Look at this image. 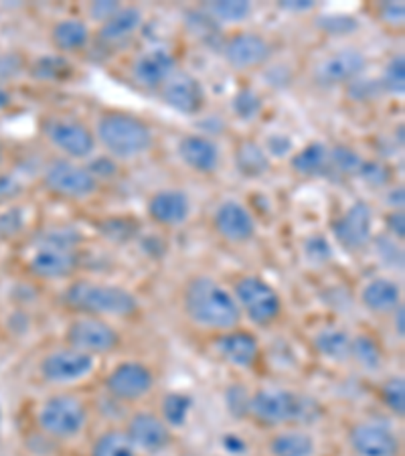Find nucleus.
<instances>
[{
    "label": "nucleus",
    "instance_id": "obj_1",
    "mask_svg": "<svg viewBox=\"0 0 405 456\" xmlns=\"http://www.w3.org/2000/svg\"><path fill=\"white\" fill-rule=\"evenodd\" d=\"M182 306L189 319L205 329L233 330L241 321L235 298L209 276H197L187 284Z\"/></svg>",
    "mask_w": 405,
    "mask_h": 456
},
{
    "label": "nucleus",
    "instance_id": "obj_2",
    "mask_svg": "<svg viewBox=\"0 0 405 456\" xmlns=\"http://www.w3.org/2000/svg\"><path fill=\"white\" fill-rule=\"evenodd\" d=\"M63 303L71 311L87 316H134L138 313V300L130 290L114 284H100L90 281H77L63 294Z\"/></svg>",
    "mask_w": 405,
    "mask_h": 456
},
{
    "label": "nucleus",
    "instance_id": "obj_3",
    "mask_svg": "<svg viewBox=\"0 0 405 456\" xmlns=\"http://www.w3.org/2000/svg\"><path fill=\"white\" fill-rule=\"evenodd\" d=\"M320 411L319 402L290 389H260L249 400V414L263 426L311 424L320 416Z\"/></svg>",
    "mask_w": 405,
    "mask_h": 456
},
{
    "label": "nucleus",
    "instance_id": "obj_4",
    "mask_svg": "<svg viewBox=\"0 0 405 456\" xmlns=\"http://www.w3.org/2000/svg\"><path fill=\"white\" fill-rule=\"evenodd\" d=\"M98 138L116 159H134L152 149L154 136L142 118L126 112H108L98 122Z\"/></svg>",
    "mask_w": 405,
    "mask_h": 456
},
{
    "label": "nucleus",
    "instance_id": "obj_5",
    "mask_svg": "<svg viewBox=\"0 0 405 456\" xmlns=\"http://www.w3.org/2000/svg\"><path fill=\"white\" fill-rule=\"evenodd\" d=\"M87 408L77 395L59 394L49 398L39 411V426L53 438H73L84 430Z\"/></svg>",
    "mask_w": 405,
    "mask_h": 456
},
{
    "label": "nucleus",
    "instance_id": "obj_6",
    "mask_svg": "<svg viewBox=\"0 0 405 456\" xmlns=\"http://www.w3.org/2000/svg\"><path fill=\"white\" fill-rule=\"evenodd\" d=\"M235 303L239 311L247 314L249 321L260 327L271 325L282 311V300L278 292L260 276H243L235 284Z\"/></svg>",
    "mask_w": 405,
    "mask_h": 456
},
{
    "label": "nucleus",
    "instance_id": "obj_7",
    "mask_svg": "<svg viewBox=\"0 0 405 456\" xmlns=\"http://www.w3.org/2000/svg\"><path fill=\"white\" fill-rule=\"evenodd\" d=\"M43 130L49 142L69 159H87L95 149L93 132L77 118L53 116L43 124Z\"/></svg>",
    "mask_w": 405,
    "mask_h": 456
},
{
    "label": "nucleus",
    "instance_id": "obj_8",
    "mask_svg": "<svg viewBox=\"0 0 405 456\" xmlns=\"http://www.w3.org/2000/svg\"><path fill=\"white\" fill-rule=\"evenodd\" d=\"M71 349H77L87 355H101V353H112L120 345L117 330L108 325L106 321L95 319V316H84L69 322L68 333H65Z\"/></svg>",
    "mask_w": 405,
    "mask_h": 456
},
{
    "label": "nucleus",
    "instance_id": "obj_9",
    "mask_svg": "<svg viewBox=\"0 0 405 456\" xmlns=\"http://www.w3.org/2000/svg\"><path fill=\"white\" fill-rule=\"evenodd\" d=\"M45 187L65 200H85L98 191L100 181H95L85 167H79L73 160H55L45 173Z\"/></svg>",
    "mask_w": 405,
    "mask_h": 456
},
{
    "label": "nucleus",
    "instance_id": "obj_10",
    "mask_svg": "<svg viewBox=\"0 0 405 456\" xmlns=\"http://www.w3.org/2000/svg\"><path fill=\"white\" fill-rule=\"evenodd\" d=\"M41 378L51 384H71L93 371V357L77 349H59L41 362Z\"/></svg>",
    "mask_w": 405,
    "mask_h": 456
},
{
    "label": "nucleus",
    "instance_id": "obj_11",
    "mask_svg": "<svg viewBox=\"0 0 405 456\" xmlns=\"http://www.w3.org/2000/svg\"><path fill=\"white\" fill-rule=\"evenodd\" d=\"M373 227V211L365 201L352 203L351 208L343 213L341 217L335 219L333 233L338 244L349 252H359L371 240Z\"/></svg>",
    "mask_w": 405,
    "mask_h": 456
},
{
    "label": "nucleus",
    "instance_id": "obj_12",
    "mask_svg": "<svg viewBox=\"0 0 405 456\" xmlns=\"http://www.w3.org/2000/svg\"><path fill=\"white\" fill-rule=\"evenodd\" d=\"M152 384V371L138 362L120 363L106 379L108 394L120 402H136L144 398L150 392Z\"/></svg>",
    "mask_w": 405,
    "mask_h": 456
},
{
    "label": "nucleus",
    "instance_id": "obj_13",
    "mask_svg": "<svg viewBox=\"0 0 405 456\" xmlns=\"http://www.w3.org/2000/svg\"><path fill=\"white\" fill-rule=\"evenodd\" d=\"M271 45L257 33H238L225 41L223 57L233 69L260 68L270 59Z\"/></svg>",
    "mask_w": 405,
    "mask_h": 456
},
{
    "label": "nucleus",
    "instance_id": "obj_14",
    "mask_svg": "<svg viewBox=\"0 0 405 456\" xmlns=\"http://www.w3.org/2000/svg\"><path fill=\"white\" fill-rule=\"evenodd\" d=\"M162 100L176 112L193 116L201 112L205 104V92L198 79L190 73H173L162 86Z\"/></svg>",
    "mask_w": 405,
    "mask_h": 456
},
{
    "label": "nucleus",
    "instance_id": "obj_15",
    "mask_svg": "<svg viewBox=\"0 0 405 456\" xmlns=\"http://www.w3.org/2000/svg\"><path fill=\"white\" fill-rule=\"evenodd\" d=\"M126 434L134 448H140V451L150 454L162 452L171 444V432H168L165 420H160L154 414H149V411H140V414L132 416Z\"/></svg>",
    "mask_w": 405,
    "mask_h": 456
},
{
    "label": "nucleus",
    "instance_id": "obj_16",
    "mask_svg": "<svg viewBox=\"0 0 405 456\" xmlns=\"http://www.w3.org/2000/svg\"><path fill=\"white\" fill-rule=\"evenodd\" d=\"M367 59L357 49H341L328 55L316 69V79L324 86L351 84L365 71Z\"/></svg>",
    "mask_w": 405,
    "mask_h": 456
},
{
    "label": "nucleus",
    "instance_id": "obj_17",
    "mask_svg": "<svg viewBox=\"0 0 405 456\" xmlns=\"http://www.w3.org/2000/svg\"><path fill=\"white\" fill-rule=\"evenodd\" d=\"M349 443L359 456H395L400 452V440L395 434L379 424L352 426Z\"/></svg>",
    "mask_w": 405,
    "mask_h": 456
},
{
    "label": "nucleus",
    "instance_id": "obj_18",
    "mask_svg": "<svg viewBox=\"0 0 405 456\" xmlns=\"http://www.w3.org/2000/svg\"><path fill=\"white\" fill-rule=\"evenodd\" d=\"M77 268V257L71 249H61L49 244H39L31 257V272L43 281L68 278Z\"/></svg>",
    "mask_w": 405,
    "mask_h": 456
},
{
    "label": "nucleus",
    "instance_id": "obj_19",
    "mask_svg": "<svg viewBox=\"0 0 405 456\" xmlns=\"http://www.w3.org/2000/svg\"><path fill=\"white\" fill-rule=\"evenodd\" d=\"M215 230L223 235L227 241L241 244L254 238L255 222L241 203L225 201L215 213Z\"/></svg>",
    "mask_w": 405,
    "mask_h": 456
},
{
    "label": "nucleus",
    "instance_id": "obj_20",
    "mask_svg": "<svg viewBox=\"0 0 405 456\" xmlns=\"http://www.w3.org/2000/svg\"><path fill=\"white\" fill-rule=\"evenodd\" d=\"M176 69V59L166 49H152L149 53L140 55L136 59L134 68V79L144 87H160L165 86L168 77L173 76Z\"/></svg>",
    "mask_w": 405,
    "mask_h": 456
},
{
    "label": "nucleus",
    "instance_id": "obj_21",
    "mask_svg": "<svg viewBox=\"0 0 405 456\" xmlns=\"http://www.w3.org/2000/svg\"><path fill=\"white\" fill-rule=\"evenodd\" d=\"M179 154L182 163H185L189 168H193V171L203 173V175L217 171L219 160H221L215 142H211L207 136H201V134H190V136L181 138Z\"/></svg>",
    "mask_w": 405,
    "mask_h": 456
},
{
    "label": "nucleus",
    "instance_id": "obj_22",
    "mask_svg": "<svg viewBox=\"0 0 405 456\" xmlns=\"http://www.w3.org/2000/svg\"><path fill=\"white\" fill-rule=\"evenodd\" d=\"M217 351L227 363L235 367H252L260 355V345L247 330H230L217 339Z\"/></svg>",
    "mask_w": 405,
    "mask_h": 456
},
{
    "label": "nucleus",
    "instance_id": "obj_23",
    "mask_svg": "<svg viewBox=\"0 0 405 456\" xmlns=\"http://www.w3.org/2000/svg\"><path fill=\"white\" fill-rule=\"evenodd\" d=\"M190 203L182 191H160L149 201V213L160 225H179L189 217Z\"/></svg>",
    "mask_w": 405,
    "mask_h": 456
},
{
    "label": "nucleus",
    "instance_id": "obj_24",
    "mask_svg": "<svg viewBox=\"0 0 405 456\" xmlns=\"http://www.w3.org/2000/svg\"><path fill=\"white\" fill-rule=\"evenodd\" d=\"M360 300L375 314H387L401 306V289L387 278H375L360 290Z\"/></svg>",
    "mask_w": 405,
    "mask_h": 456
},
{
    "label": "nucleus",
    "instance_id": "obj_25",
    "mask_svg": "<svg viewBox=\"0 0 405 456\" xmlns=\"http://www.w3.org/2000/svg\"><path fill=\"white\" fill-rule=\"evenodd\" d=\"M140 25H142V12L134 6H122L112 19L100 27L98 39L104 45H120L138 31Z\"/></svg>",
    "mask_w": 405,
    "mask_h": 456
},
{
    "label": "nucleus",
    "instance_id": "obj_26",
    "mask_svg": "<svg viewBox=\"0 0 405 456\" xmlns=\"http://www.w3.org/2000/svg\"><path fill=\"white\" fill-rule=\"evenodd\" d=\"M351 341L352 337L347 330L327 327L316 333L314 347L322 357L330 359V362H344V359L351 357Z\"/></svg>",
    "mask_w": 405,
    "mask_h": 456
},
{
    "label": "nucleus",
    "instance_id": "obj_27",
    "mask_svg": "<svg viewBox=\"0 0 405 456\" xmlns=\"http://www.w3.org/2000/svg\"><path fill=\"white\" fill-rule=\"evenodd\" d=\"M51 39L59 51H79L90 41V27L79 19H65L53 27Z\"/></svg>",
    "mask_w": 405,
    "mask_h": 456
},
{
    "label": "nucleus",
    "instance_id": "obj_28",
    "mask_svg": "<svg viewBox=\"0 0 405 456\" xmlns=\"http://www.w3.org/2000/svg\"><path fill=\"white\" fill-rule=\"evenodd\" d=\"M292 168L304 176H327L328 149L322 142H311L292 157Z\"/></svg>",
    "mask_w": 405,
    "mask_h": 456
},
{
    "label": "nucleus",
    "instance_id": "obj_29",
    "mask_svg": "<svg viewBox=\"0 0 405 456\" xmlns=\"http://www.w3.org/2000/svg\"><path fill=\"white\" fill-rule=\"evenodd\" d=\"M235 167L243 176H262L270 171V157L263 146L246 141L235 151Z\"/></svg>",
    "mask_w": 405,
    "mask_h": 456
},
{
    "label": "nucleus",
    "instance_id": "obj_30",
    "mask_svg": "<svg viewBox=\"0 0 405 456\" xmlns=\"http://www.w3.org/2000/svg\"><path fill=\"white\" fill-rule=\"evenodd\" d=\"M270 451L274 456H312L314 440L302 430H288L271 438Z\"/></svg>",
    "mask_w": 405,
    "mask_h": 456
},
{
    "label": "nucleus",
    "instance_id": "obj_31",
    "mask_svg": "<svg viewBox=\"0 0 405 456\" xmlns=\"http://www.w3.org/2000/svg\"><path fill=\"white\" fill-rule=\"evenodd\" d=\"M360 163L363 159L359 157L357 151H352L351 146H333L328 151V171L327 176L333 179H343V176H357Z\"/></svg>",
    "mask_w": 405,
    "mask_h": 456
},
{
    "label": "nucleus",
    "instance_id": "obj_32",
    "mask_svg": "<svg viewBox=\"0 0 405 456\" xmlns=\"http://www.w3.org/2000/svg\"><path fill=\"white\" fill-rule=\"evenodd\" d=\"M31 76L39 82H65L73 76V63L61 55H45L33 63Z\"/></svg>",
    "mask_w": 405,
    "mask_h": 456
},
{
    "label": "nucleus",
    "instance_id": "obj_33",
    "mask_svg": "<svg viewBox=\"0 0 405 456\" xmlns=\"http://www.w3.org/2000/svg\"><path fill=\"white\" fill-rule=\"evenodd\" d=\"M203 11L209 12L217 23H241L254 9L247 0H219V3H209Z\"/></svg>",
    "mask_w": 405,
    "mask_h": 456
},
{
    "label": "nucleus",
    "instance_id": "obj_34",
    "mask_svg": "<svg viewBox=\"0 0 405 456\" xmlns=\"http://www.w3.org/2000/svg\"><path fill=\"white\" fill-rule=\"evenodd\" d=\"M92 456H136V448L126 432L109 430L95 440Z\"/></svg>",
    "mask_w": 405,
    "mask_h": 456
},
{
    "label": "nucleus",
    "instance_id": "obj_35",
    "mask_svg": "<svg viewBox=\"0 0 405 456\" xmlns=\"http://www.w3.org/2000/svg\"><path fill=\"white\" fill-rule=\"evenodd\" d=\"M185 23L190 33L197 39H201L205 45H215L221 39V28L215 19L205 11H187L185 12Z\"/></svg>",
    "mask_w": 405,
    "mask_h": 456
},
{
    "label": "nucleus",
    "instance_id": "obj_36",
    "mask_svg": "<svg viewBox=\"0 0 405 456\" xmlns=\"http://www.w3.org/2000/svg\"><path fill=\"white\" fill-rule=\"evenodd\" d=\"M190 406L193 400L185 394H168L165 402H162V414H165V424L173 426V428H181L187 424Z\"/></svg>",
    "mask_w": 405,
    "mask_h": 456
},
{
    "label": "nucleus",
    "instance_id": "obj_37",
    "mask_svg": "<svg viewBox=\"0 0 405 456\" xmlns=\"http://www.w3.org/2000/svg\"><path fill=\"white\" fill-rule=\"evenodd\" d=\"M351 357L355 359L360 367H365V370H371V371L377 370L381 365L379 345L367 335H359L351 341Z\"/></svg>",
    "mask_w": 405,
    "mask_h": 456
},
{
    "label": "nucleus",
    "instance_id": "obj_38",
    "mask_svg": "<svg viewBox=\"0 0 405 456\" xmlns=\"http://www.w3.org/2000/svg\"><path fill=\"white\" fill-rule=\"evenodd\" d=\"M233 112L241 120H255L262 112V98L249 87H241V90L233 95Z\"/></svg>",
    "mask_w": 405,
    "mask_h": 456
},
{
    "label": "nucleus",
    "instance_id": "obj_39",
    "mask_svg": "<svg viewBox=\"0 0 405 456\" xmlns=\"http://www.w3.org/2000/svg\"><path fill=\"white\" fill-rule=\"evenodd\" d=\"M381 398L383 403L393 411L395 416L405 414V381L400 375L389 378L381 387Z\"/></svg>",
    "mask_w": 405,
    "mask_h": 456
},
{
    "label": "nucleus",
    "instance_id": "obj_40",
    "mask_svg": "<svg viewBox=\"0 0 405 456\" xmlns=\"http://www.w3.org/2000/svg\"><path fill=\"white\" fill-rule=\"evenodd\" d=\"M383 92L389 94H403L405 90V61L403 55H395L392 61L387 63L383 77L379 79Z\"/></svg>",
    "mask_w": 405,
    "mask_h": 456
},
{
    "label": "nucleus",
    "instance_id": "obj_41",
    "mask_svg": "<svg viewBox=\"0 0 405 456\" xmlns=\"http://www.w3.org/2000/svg\"><path fill=\"white\" fill-rule=\"evenodd\" d=\"M357 176H360L371 187H385L392 181V168L379 163V160H363Z\"/></svg>",
    "mask_w": 405,
    "mask_h": 456
},
{
    "label": "nucleus",
    "instance_id": "obj_42",
    "mask_svg": "<svg viewBox=\"0 0 405 456\" xmlns=\"http://www.w3.org/2000/svg\"><path fill=\"white\" fill-rule=\"evenodd\" d=\"M319 27L328 35H349L357 31V19L351 14H328V17H320Z\"/></svg>",
    "mask_w": 405,
    "mask_h": 456
},
{
    "label": "nucleus",
    "instance_id": "obj_43",
    "mask_svg": "<svg viewBox=\"0 0 405 456\" xmlns=\"http://www.w3.org/2000/svg\"><path fill=\"white\" fill-rule=\"evenodd\" d=\"M227 408H230L231 414L235 418H243L249 414V400H252V395L246 392V387L243 386H231L227 389Z\"/></svg>",
    "mask_w": 405,
    "mask_h": 456
},
{
    "label": "nucleus",
    "instance_id": "obj_44",
    "mask_svg": "<svg viewBox=\"0 0 405 456\" xmlns=\"http://www.w3.org/2000/svg\"><path fill=\"white\" fill-rule=\"evenodd\" d=\"M304 249H306V257L312 264H327L330 260V256H333V249H330L328 241L324 240L322 235H312V238L306 241Z\"/></svg>",
    "mask_w": 405,
    "mask_h": 456
},
{
    "label": "nucleus",
    "instance_id": "obj_45",
    "mask_svg": "<svg viewBox=\"0 0 405 456\" xmlns=\"http://www.w3.org/2000/svg\"><path fill=\"white\" fill-rule=\"evenodd\" d=\"M379 92H383L381 82H375V79H365V82H351L349 84V94L352 100L357 102H369L375 100L379 95Z\"/></svg>",
    "mask_w": 405,
    "mask_h": 456
},
{
    "label": "nucleus",
    "instance_id": "obj_46",
    "mask_svg": "<svg viewBox=\"0 0 405 456\" xmlns=\"http://www.w3.org/2000/svg\"><path fill=\"white\" fill-rule=\"evenodd\" d=\"M120 9L122 4L116 3V0H98V3H92L87 6V12H90V17L93 20H98V23L104 25L106 20L112 19Z\"/></svg>",
    "mask_w": 405,
    "mask_h": 456
},
{
    "label": "nucleus",
    "instance_id": "obj_47",
    "mask_svg": "<svg viewBox=\"0 0 405 456\" xmlns=\"http://www.w3.org/2000/svg\"><path fill=\"white\" fill-rule=\"evenodd\" d=\"M23 216H20L19 209H11L0 216V240H6V238H12L14 233L20 232V227H23Z\"/></svg>",
    "mask_w": 405,
    "mask_h": 456
},
{
    "label": "nucleus",
    "instance_id": "obj_48",
    "mask_svg": "<svg viewBox=\"0 0 405 456\" xmlns=\"http://www.w3.org/2000/svg\"><path fill=\"white\" fill-rule=\"evenodd\" d=\"M20 193H23L20 181H17L11 175H0V205L17 200Z\"/></svg>",
    "mask_w": 405,
    "mask_h": 456
},
{
    "label": "nucleus",
    "instance_id": "obj_49",
    "mask_svg": "<svg viewBox=\"0 0 405 456\" xmlns=\"http://www.w3.org/2000/svg\"><path fill=\"white\" fill-rule=\"evenodd\" d=\"M87 171L92 173V176L95 181L100 179H109V176H114L117 173V165L114 163L112 159H106V157H100V159H93L90 165L85 167Z\"/></svg>",
    "mask_w": 405,
    "mask_h": 456
},
{
    "label": "nucleus",
    "instance_id": "obj_50",
    "mask_svg": "<svg viewBox=\"0 0 405 456\" xmlns=\"http://www.w3.org/2000/svg\"><path fill=\"white\" fill-rule=\"evenodd\" d=\"M377 254H379V257H381L383 262L395 264V266H397V264H401V260H403L401 249L397 248L395 241L385 238V235H383V238L377 240Z\"/></svg>",
    "mask_w": 405,
    "mask_h": 456
},
{
    "label": "nucleus",
    "instance_id": "obj_51",
    "mask_svg": "<svg viewBox=\"0 0 405 456\" xmlns=\"http://www.w3.org/2000/svg\"><path fill=\"white\" fill-rule=\"evenodd\" d=\"M379 17L389 25H403L405 17V6L401 3H383L379 6Z\"/></svg>",
    "mask_w": 405,
    "mask_h": 456
},
{
    "label": "nucleus",
    "instance_id": "obj_52",
    "mask_svg": "<svg viewBox=\"0 0 405 456\" xmlns=\"http://www.w3.org/2000/svg\"><path fill=\"white\" fill-rule=\"evenodd\" d=\"M134 230L136 227L132 225L128 219H112V222L104 224V233L116 240H128L130 235L134 233Z\"/></svg>",
    "mask_w": 405,
    "mask_h": 456
},
{
    "label": "nucleus",
    "instance_id": "obj_53",
    "mask_svg": "<svg viewBox=\"0 0 405 456\" xmlns=\"http://www.w3.org/2000/svg\"><path fill=\"white\" fill-rule=\"evenodd\" d=\"M266 154H274V157H286L292 151V141L286 134H271L266 141Z\"/></svg>",
    "mask_w": 405,
    "mask_h": 456
},
{
    "label": "nucleus",
    "instance_id": "obj_54",
    "mask_svg": "<svg viewBox=\"0 0 405 456\" xmlns=\"http://www.w3.org/2000/svg\"><path fill=\"white\" fill-rule=\"evenodd\" d=\"M385 225L389 233L393 235V238L397 240H403V233H405V217H403V211L401 209H395L393 213H389L387 219H385Z\"/></svg>",
    "mask_w": 405,
    "mask_h": 456
},
{
    "label": "nucleus",
    "instance_id": "obj_55",
    "mask_svg": "<svg viewBox=\"0 0 405 456\" xmlns=\"http://www.w3.org/2000/svg\"><path fill=\"white\" fill-rule=\"evenodd\" d=\"M278 6L288 12H306L314 9V3L312 0H286V3H279Z\"/></svg>",
    "mask_w": 405,
    "mask_h": 456
},
{
    "label": "nucleus",
    "instance_id": "obj_56",
    "mask_svg": "<svg viewBox=\"0 0 405 456\" xmlns=\"http://www.w3.org/2000/svg\"><path fill=\"white\" fill-rule=\"evenodd\" d=\"M223 446L227 452H231L235 456L246 452V443H243L239 436H235V434H227V436L223 438Z\"/></svg>",
    "mask_w": 405,
    "mask_h": 456
},
{
    "label": "nucleus",
    "instance_id": "obj_57",
    "mask_svg": "<svg viewBox=\"0 0 405 456\" xmlns=\"http://www.w3.org/2000/svg\"><path fill=\"white\" fill-rule=\"evenodd\" d=\"M403 316H405V313H403V306H400L395 311V330H397V335L400 337H403V333H405V321H403Z\"/></svg>",
    "mask_w": 405,
    "mask_h": 456
},
{
    "label": "nucleus",
    "instance_id": "obj_58",
    "mask_svg": "<svg viewBox=\"0 0 405 456\" xmlns=\"http://www.w3.org/2000/svg\"><path fill=\"white\" fill-rule=\"evenodd\" d=\"M389 201H392L395 208H397V205H400V208H401V205H403V189L401 187L395 189L393 193H392V200H389Z\"/></svg>",
    "mask_w": 405,
    "mask_h": 456
},
{
    "label": "nucleus",
    "instance_id": "obj_59",
    "mask_svg": "<svg viewBox=\"0 0 405 456\" xmlns=\"http://www.w3.org/2000/svg\"><path fill=\"white\" fill-rule=\"evenodd\" d=\"M9 104H11V94L6 92L4 87H0V110H4Z\"/></svg>",
    "mask_w": 405,
    "mask_h": 456
},
{
    "label": "nucleus",
    "instance_id": "obj_60",
    "mask_svg": "<svg viewBox=\"0 0 405 456\" xmlns=\"http://www.w3.org/2000/svg\"><path fill=\"white\" fill-rule=\"evenodd\" d=\"M0 163H3V146H0Z\"/></svg>",
    "mask_w": 405,
    "mask_h": 456
},
{
    "label": "nucleus",
    "instance_id": "obj_61",
    "mask_svg": "<svg viewBox=\"0 0 405 456\" xmlns=\"http://www.w3.org/2000/svg\"><path fill=\"white\" fill-rule=\"evenodd\" d=\"M0 422H3V411H0Z\"/></svg>",
    "mask_w": 405,
    "mask_h": 456
}]
</instances>
